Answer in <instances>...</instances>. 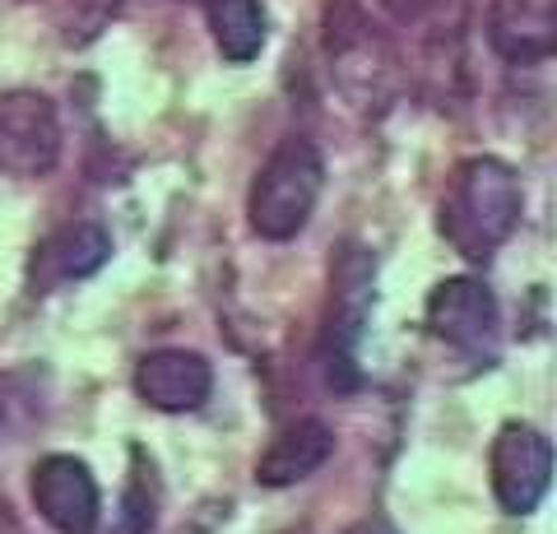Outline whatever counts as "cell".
Listing matches in <instances>:
<instances>
[{"label": "cell", "instance_id": "cell-11", "mask_svg": "<svg viewBox=\"0 0 557 534\" xmlns=\"http://www.w3.org/2000/svg\"><path fill=\"white\" fill-rule=\"evenodd\" d=\"M487 42L507 65H544L557 51V0H493Z\"/></svg>", "mask_w": 557, "mask_h": 534}, {"label": "cell", "instance_id": "cell-14", "mask_svg": "<svg viewBox=\"0 0 557 534\" xmlns=\"http://www.w3.org/2000/svg\"><path fill=\"white\" fill-rule=\"evenodd\" d=\"M121 10V0H51V14H57V28L70 47L94 42L108 20Z\"/></svg>", "mask_w": 557, "mask_h": 534}, {"label": "cell", "instance_id": "cell-10", "mask_svg": "<svg viewBox=\"0 0 557 534\" xmlns=\"http://www.w3.org/2000/svg\"><path fill=\"white\" fill-rule=\"evenodd\" d=\"M214 390V368L196 349H153L135 368V395L159 413H190Z\"/></svg>", "mask_w": 557, "mask_h": 534}, {"label": "cell", "instance_id": "cell-17", "mask_svg": "<svg viewBox=\"0 0 557 534\" xmlns=\"http://www.w3.org/2000/svg\"><path fill=\"white\" fill-rule=\"evenodd\" d=\"M0 534H20V525H14V516H10L5 502H0Z\"/></svg>", "mask_w": 557, "mask_h": 534}, {"label": "cell", "instance_id": "cell-1", "mask_svg": "<svg viewBox=\"0 0 557 534\" xmlns=\"http://www.w3.org/2000/svg\"><path fill=\"white\" fill-rule=\"evenodd\" d=\"M520 210H525V191H520L516 167L493 159V153H479V159H465L450 172L437 228L465 261L483 265L507 247Z\"/></svg>", "mask_w": 557, "mask_h": 534}, {"label": "cell", "instance_id": "cell-12", "mask_svg": "<svg viewBox=\"0 0 557 534\" xmlns=\"http://www.w3.org/2000/svg\"><path fill=\"white\" fill-rule=\"evenodd\" d=\"M335 456V433L321 419H298L278 433L256 460V484L265 488H293L311 479L321 464Z\"/></svg>", "mask_w": 557, "mask_h": 534}, {"label": "cell", "instance_id": "cell-3", "mask_svg": "<svg viewBox=\"0 0 557 534\" xmlns=\"http://www.w3.org/2000/svg\"><path fill=\"white\" fill-rule=\"evenodd\" d=\"M325 191V159L321 149L302 140V135H288L265 163H260L251 196H247V219L251 228L265 237V243H293L311 214L321 204Z\"/></svg>", "mask_w": 557, "mask_h": 534}, {"label": "cell", "instance_id": "cell-5", "mask_svg": "<svg viewBox=\"0 0 557 534\" xmlns=\"http://www.w3.org/2000/svg\"><path fill=\"white\" fill-rule=\"evenodd\" d=\"M61 159L57 102L38 89L0 94V177H47Z\"/></svg>", "mask_w": 557, "mask_h": 534}, {"label": "cell", "instance_id": "cell-6", "mask_svg": "<svg viewBox=\"0 0 557 534\" xmlns=\"http://www.w3.org/2000/svg\"><path fill=\"white\" fill-rule=\"evenodd\" d=\"M493 493L507 516H530L553 484V442L534 423H507L487 451Z\"/></svg>", "mask_w": 557, "mask_h": 534}, {"label": "cell", "instance_id": "cell-9", "mask_svg": "<svg viewBox=\"0 0 557 534\" xmlns=\"http://www.w3.org/2000/svg\"><path fill=\"white\" fill-rule=\"evenodd\" d=\"M112 261V233L94 219H79V223H65L38 243L28 261V288L33 293H51L61 284H75V280H89L102 265Z\"/></svg>", "mask_w": 557, "mask_h": 534}, {"label": "cell", "instance_id": "cell-8", "mask_svg": "<svg viewBox=\"0 0 557 534\" xmlns=\"http://www.w3.org/2000/svg\"><path fill=\"white\" fill-rule=\"evenodd\" d=\"M33 507L57 534H94L98 530V479L75 456H42L33 464Z\"/></svg>", "mask_w": 557, "mask_h": 534}, {"label": "cell", "instance_id": "cell-18", "mask_svg": "<svg viewBox=\"0 0 557 534\" xmlns=\"http://www.w3.org/2000/svg\"><path fill=\"white\" fill-rule=\"evenodd\" d=\"M293 534H311V530H293Z\"/></svg>", "mask_w": 557, "mask_h": 534}, {"label": "cell", "instance_id": "cell-15", "mask_svg": "<svg viewBox=\"0 0 557 534\" xmlns=\"http://www.w3.org/2000/svg\"><path fill=\"white\" fill-rule=\"evenodd\" d=\"M376 5L386 10L395 24H418L428 10H437V0H376Z\"/></svg>", "mask_w": 557, "mask_h": 534}, {"label": "cell", "instance_id": "cell-2", "mask_svg": "<svg viewBox=\"0 0 557 534\" xmlns=\"http://www.w3.org/2000/svg\"><path fill=\"white\" fill-rule=\"evenodd\" d=\"M325 61L330 84L354 112H381L395 98V42L372 24V14L358 0H325Z\"/></svg>", "mask_w": 557, "mask_h": 534}, {"label": "cell", "instance_id": "cell-13", "mask_svg": "<svg viewBox=\"0 0 557 534\" xmlns=\"http://www.w3.org/2000/svg\"><path fill=\"white\" fill-rule=\"evenodd\" d=\"M200 5L223 61L247 65L265 51V10H260V0H200Z\"/></svg>", "mask_w": 557, "mask_h": 534}, {"label": "cell", "instance_id": "cell-7", "mask_svg": "<svg viewBox=\"0 0 557 534\" xmlns=\"http://www.w3.org/2000/svg\"><path fill=\"white\" fill-rule=\"evenodd\" d=\"M428 331L442 344L460 353H487L497 349V331H502V312L497 298L483 280H469V274H456V280H442L428 293Z\"/></svg>", "mask_w": 557, "mask_h": 534}, {"label": "cell", "instance_id": "cell-4", "mask_svg": "<svg viewBox=\"0 0 557 534\" xmlns=\"http://www.w3.org/2000/svg\"><path fill=\"white\" fill-rule=\"evenodd\" d=\"M376 307V256L362 243H344L330 261V307H325V376L330 386H358V349Z\"/></svg>", "mask_w": 557, "mask_h": 534}, {"label": "cell", "instance_id": "cell-16", "mask_svg": "<svg viewBox=\"0 0 557 534\" xmlns=\"http://www.w3.org/2000/svg\"><path fill=\"white\" fill-rule=\"evenodd\" d=\"M348 534H395V525L386 521V516H368V521L348 525Z\"/></svg>", "mask_w": 557, "mask_h": 534}]
</instances>
